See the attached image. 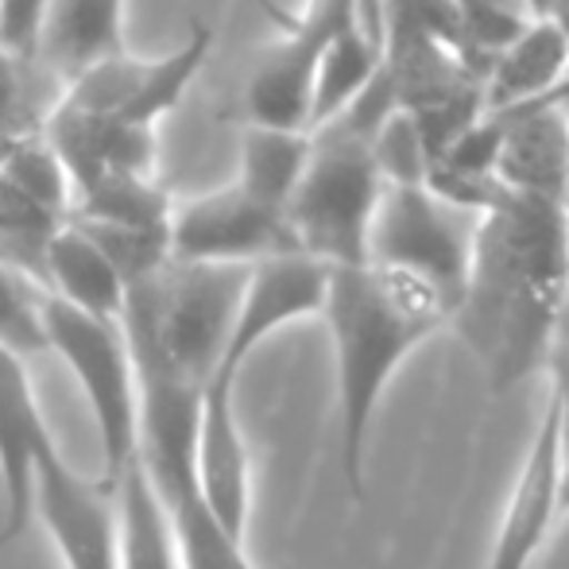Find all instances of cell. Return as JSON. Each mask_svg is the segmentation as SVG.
Instances as JSON below:
<instances>
[{
	"mask_svg": "<svg viewBox=\"0 0 569 569\" xmlns=\"http://www.w3.org/2000/svg\"><path fill=\"white\" fill-rule=\"evenodd\" d=\"M210 28H194L182 47H174L163 59H136V54H117V59L93 67L78 82H70L59 93L54 109L62 113L106 124L117 132L156 136L159 120L171 113L187 90L194 86L198 70L210 59Z\"/></svg>",
	"mask_w": 569,
	"mask_h": 569,
	"instance_id": "cell-7",
	"label": "cell"
},
{
	"mask_svg": "<svg viewBox=\"0 0 569 569\" xmlns=\"http://www.w3.org/2000/svg\"><path fill=\"white\" fill-rule=\"evenodd\" d=\"M547 380L558 391V500L562 516H569V383L555 372H547Z\"/></svg>",
	"mask_w": 569,
	"mask_h": 569,
	"instance_id": "cell-27",
	"label": "cell"
},
{
	"mask_svg": "<svg viewBox=\"0 0 569 569\" xmlns=\"http://www.w3.org/2000/svg\"><path fill=\"white\" fill-rule=\"evenodd\" d=\"M372 159L383 187H422L430 171L427 143L403 109H391L372 136Z\"/></svg>",
	"mask_w": 569,
	"mask_h": 569,
	"instance_id": "cell-24",
	"label": "cell"
},
{
	"mask_svg": "<svg viewBox=\"0 0 569 569\" xmlns=\"http://www.w3.org/2000/svg\"><path fill=\"white\" fill-rule=\"evenodd\" d=\"M117 496V569H182L167 508L143 469L140 453L128 457L113 485Z\"/></svg>",
	"mask_w": 569,
	"mask_h": 569,
	"instance_id": "cell-19",
	"label": "cell"
},
{
	"mask_svg": "<svg viewBox=\"0 0 569 569\" xmlns=\"http://www.w3.org/2000/svg\"><path fill=\"white\" fill-rule=\"evenodd\" d=\"M54 450V438L39 411L28 365L20 352L0 345V547L20 539L31 519V472L39 457Z\"/></svg>",
	"mask_w": 569,
	"mask_h": 569,
	"instance_id": "cell-14",
	"label": "cell"
},
{
	"mask_svg": "<svg viewBox=\"0 0 569 569\" xmlns=\"http://www.w3.org/2000/svg\"><path fill=\"white\" fill-rule=\"evenodd\" d=\"M43 287L28 279L23 271L0 263V345L28 357V352H47L43 333Z\"/></svg>",
	"mask_w": 569,
	"mask_h": 569,
	"instance_id": "cell-23",
	"label": "cell"
},
{
	"mask_svg": "<svg viewBox=\"0 0 569 569\" xmlns=\"http://www.w3.org/2000/svg\"><path fill=\"white\" fill-rule=\"evenodd\" d=\"M43 291L67 302V307L82 310V315L106 318V322H120L128 299V283L117 271V263L74 221H67L47 244Z\"/></svg>",
	"mask_w": 569,
	"mask_h": 569,
	"instance_id": "cell-17",
	"label": "cell"
},
{
	"mask_svg": "<svg viewBox=\"0 0 569 569\" xmlns=\"http://www.w3.org/2000/svg\"><path fill=\"white\" fill-rule=\"evenodd\" d=\"M128 0H47L39 20L36 62L59 90L93 67L124 54Z\"/></svg>",
	"mask_w": 569,
	"mask_h": 569,
	"instance_id": "cell-15",
	"label": "cell"
},
{
	"mask_svg": "<svg viewBox=\"0 0 569 569\" xmlns=\"http://www.w3.org/2000/svg\"><path fill=\"white\" fill-rule=\"evenodd\" d=\"M47 349L59 352L74 372L101 438V485L113 492L128 457L136 453V422H140V391L136 365L128 352L120 322L90 318L67 307L54 295H43Z\"/></svg>",
	"mask_w": 569,
	"mask_h": 569,
	"instance_id": "cell-5",
	"label": "cell"
},
{
	"mask_svg": "<svg viewBox=\"0 0 569 569\" xmlns=\"http://www.w3.org/2000/svg\"><path fill=\"white\" fill-rule=\"evenodd\" d=\"M527 12H531V20H550V16L562 8V0H523Z\"/></svg>",
	"mask_w": 569,
	"mask_h": 569,
	"instance_id": "cell-31",
	"label": "cell"
},
{
	"mask_svg": "<svg viewBox=\"0 0 569 569\" xmlns=\"http://www.w3.org/2000/svg\"><path fill=\"white\" fill-rule=\"evenodd\" d=\"M194 485L206 511L244 542L252 511V461L237 422V380L213 376L202 391L194 430Z\"/></svg>",
	"mask_w": 569,
	"mask_h": 569,
	"instance_id": "cell-13",
	"label": "cell"
},
{
	"mask_svg": "<svg viewBox=\"0 0 569 569\" xmlns=\"http://www.w3.org/2000/svg\"><path fill=\"white\" fill-rule=\"evenodd\" d=\"M550 23H555V28L569 39V0H562V8H558V12L550 16Z\"/></svg>",
	"mask_w": 569,
	"mask_h": 569,
	"instance_id": "cell-32",
	"label": "cell"
},
{
	"mask_svg": "<svg viewBox=\"0 0 569 569\" xmlns=\"http://www.w3.org/2000/svg\"><path fill=\"white\" fill-rule=\"evenodd\" d=\"M59 93L62 90L39 70L36 59H23V54L0 47V148L43 136Z\"/></svg>",
	"mask_w": 569,
	"mask_h": 569,
	"instance_id": "cell-22",
	"label": "cell"
},
{
	"mask_svg": "<svg viewBox=\"0 0 569 569\" xmlns=\"http://www.w3.org/2000/svg\"><path fill=\"white\" fill-rule=\"evenodd\" d=\"M457 16H461L465 43H469L472 59L488 70V62L531 23L523 0H453Z\"/></svg>",
	"mask_w": 569,
	"mask_h": 569,
	"instance_id": "cell-25",
	"label": "cell"
},
{
	"mask_svg": "<svg viewBox=\"0 0 569 569\" xmlns=\"http://www.w3.org/2000/svg\"><path fill=\"white\" fill-rule=\"evenodd\" d=\"M380 47L357 23L338 31L330 39V47L322 51V62H318L315 101H310V132L330 124L333 117H341L372 86V78L380 74Z\"/></svg>",
	"mask_w": 569,
	"mask_h": 569,
	"instance_id": "cell-21",
	"label": "cell"
},
{
	"mask_svg": "<svg viewBox=\"0 0 569 569\" xmlns=\"http://www.w3.org/2000/svg\"><path fill=\"white\" fill-rule=\"evenodd\" d=\"M569 310V218L558 202L511 194L477 221L469 276L450 326L488 388L523 383L550 365Z\"/></svg>",
	"mask_w": 569,
	"mask_h": 569,
	"instance_id": "cell-1",
	"label": "cell"
},
{
	"mask_svg": "<svg viewBox=\"0 0 569 569\" xmlns=\"http://www.w3.org/2000/svg\"><path fill=\"white\" fill-rule=\"evenodd\" d=\"M248 271L237 263L167 260L156 276L128 287L124 330L136 372L202 388L221 368Z\"/></svg>",
	"mask_w": 569,
	"mask_h": 569,
	"instance_id": "cell-4",
	"label": "cell"
},
{
	"mask_svg": "<svg viewBox=\"0 0 569 569\" xmlns=\"http://www.w3.org/2000/svg\"><path fill=\"white\" fill-rule=\"evenodd\" d=\"M310 159V132H283V128L248 124L240 140V171L237 187L263 202L268 210L287 213L295 187Z\"/></svg>",
	"mask_w": 569,
	"mask_h": 569,
	"instance_id": "cell-20",
	"label": "cell"
},
{
	"mask_svg": "<svg viewBox=\"0 0 569 569\" xmlns=\"http://www.w3.org/2000/svg\"><path fill=\"white\" fill-rule=\"evenodd\" d=\"M547 372L562 376V380L569 383V322L562 326V333H558V345H555V352H550Z\"/></svg>",
	"mask_w": 569,
	"mask_h": 569,
	"instance_id": "cell-29",
	"label": "cell"
},
{
	"mask_svg": "<svg viewBox=\"0 0 569 569\" xmlns=\"http://www.w3.org/2000/svg\"><path fill=\"white\" fill-rule=\"evenodd\" d=\"M47 0H0V47L23 59H36L39 20Z\"/></svg>",
	"mask_w": 569,
	"mask_h": 569,
	"instance_id": "cell-26",
	"label": "cell"
},
{
	"mask_svg": "<svg viewBox=\"0 0 569 569\" xmlns=\"http://www.w3.org/2000/svg\"><path fill=\"white\" fill-rule=\"evenodd\" d=\"M322 318L338 365L341 477L365 496V446L388 380L430 333L450 326L446 299L422 279L391 268H330Z\"/></svg>",
	"mask_w": 569,
	"mask_h": 569,
	"instance_id": "cell-2",
	"label": "cell"
},
{
	"mask_svg": "<svg viewBox=\"0 0 569 569\" xmlns=\"http://www.w3.org/2000/svg\"><path fill=\"white\" fill-rule=\"evenodd\" d=\"M326 287H330V268L302 252L252 263L244 295H240L237 318H232L226 357H221V368L213 376L237 380L240 368L248 365V357H252L271 333L299 322V318L322 315Z\"/></svg>",
	"mask_w": 569,
	"mask_h": 569,
	"instance_id": "cell-11",
	"label": "cell"
},
{
	"mask_svg": "<svg viewBox=\"0 0 569 569\" xmlns=\"http://www.w3.org/2000/svg\"><path fill=\"white\" fill-rule=\"evenodd\" d=\"M558 519H562V500H558V391L547 383V399H542L523 469L511 488V500L503 508L485 569H531Z\"/></svg>",
	"mask_w": 569,
	"mask_h": 569,
	"instance_id": "cell-12",
	"label": "cell"
},
{
	"mask_svg": "<svg viewBox=\"0 0 569 569\" xmlns=\"http://www.w3.org/2000/svg\"><path fill=\"white\" fill-rule=\"evenodd\" d=\"M360 28L352 0H307L299 16H291L283 39L263 51L244 90L248 124L283 128V132H310V101L322 51L338 31ZM365 31V28H360Z\"/></svg>",
	"mask_w": 569,
	"mask_h": 569,
	"instance_id": "cell-8",
	"label": "cell"
},
{
	"mask_svg": "<svg viewBox=\"0 0 569 569\" xmlns=\"http://www.w3.org/2000/svg\"><path fill=\"white\" fill-rule=\"evenodd\" d=\"M31 511H39L67 569H117V496L70 469L59 446L31 472Z\"/></svg>",
	"mask_w": 569,
	"mask_h": 569,
	"instance_id": "cell-10",
	"label": "cell"
},
{
	"mask_svg": "<svg viewBox=\"0 0 569 569\" xmlns=\"http://www.w3.org/2000/svg\"><path fill=\"white\" fill-rule=\"evenodd\" d=\"M500 120V156H496V179L523 198H547L562 206L569 187V120L558 109L519 106L492 113Z\"/></svg>",
	"mask_w": 569,
	"mask_h": 569,
	"instance_id": "cell-16",
	"label": "cell"
},
{
	"mask_svg": "<svg viewBox=\"0 0 569 569\" xmlns=\"http://www.w3.org/2000/svg\"><path fill=\"white\" fill-rule=\"evenodd\" d=\"M542 106L558 109V113L569 120V62H566V70H562V78H558V86L547 93V98H542Z\"/></svg>",
	"mask_w": 569,
	"mask_h": 569,
	"instance_id": "cell-30",
	"label": "cell"
},
{
	"mask_svg": "<svg viewBox=\"0 0 569 569\" xmlns=\"http://www.w3.org/2000/svg\"><path fill=\"white\" fill-rule=\"evenodd\" d=\"M477 221L472 213L446 206L427 187H383L368 229V263L422 279L442 295L453 315L469 276Z\"/></svg>",
	"mask_w": 569,
	"mask_h": 569,
	"instance_id": "cell-6",
	"label": "cell"
},
{
	"mask_svg": "<svg viewBox=\"0 0 569 569\" xmlns=\"http://www.w3.org/2000/svg\"><path fill=\"white\" fill-rule=\"evenodd\" d=\"M396 109V93L383 74L365 93L310 132V159L287 202V226L302 256L326 268H365L368 229L383 194V179L372 159V136L380 120Z\"/></svg>",
	"mask_w": 569,
	"mask_h": 569,
	"instance_id": "cell-3",
	"label": "cell"
},
{
	"mask_svg": "<svg viewBox=\"0 0 569 569\" xmlns=\"http://www.w3.org/2000/svg\"><path fill=\"white\" fill-rule=\"evenodd\" d=\"M4 151H8V148H0V159H4Z\"/></svg>",
	"mask_w": 569,
	"mask_h": 569,
	"instance_id": "cell-33",
	"label": "cell"
},
{
	"mask_svg": "<svg viewBox=\"0 0 569 569\" xmlns=\"http://www.w3.org/2000/svg\"><path fill=\"white\" fill-rule=\"evenodd\" d=\"M569 62V39L550 20H531L485 70V113L535 106L558 86Z\"/></svg>",
	"mask_w": 569,
	"mask_h": 569,
	"instance_id": "cell-18",
	"label": "cell"
},
{
	"mask_svg": "<svg viewBox=\"0 0 569 569\" xmlns=\"http://www.w3.org/2000/svg\"><path fill=\"white\" fill-rule=\"evenodd\" d=\"M352 4H357V16H360V28H365V36L380 47V39H383V0H352Z\"/></svg>",
	"mask_w": 569,
	"mask_h": 569,
	"instance_id": "cell-28",
	"label": "cell"
},
{
	"mask_svg": "<svg viewBox=\"0 0 569 569\" xmlns=\"http://www.w3.org/2000/svg\"><path fill=\"white\" fill-rule=\"evenodd\" d=\"M167 248L179 263H237V268L299 252L287 213L268 210L237 182L174 206Z\"/></svg>",
	"mask_w": 569,
	"mask_h": 569,
	"instance_id": "cell-9",
	"label": "cell"
}]
</instances>
